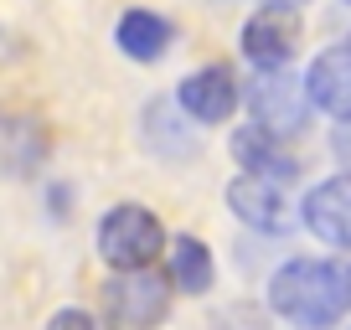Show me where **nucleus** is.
I'll return each mask as SVG.
<instances>
[{"mask_svg":"<svg viewBox=\"0 0 351 330\" xmlns=\"http://www.w3.org/2000/svg\"><path fill=\"white\" fill-rule=\"evenodd\" d=\"M171 47V21H160L155 11H124L119 16V52L134 62H155Z\"/></svg>","mask_w":351,"mask_h":330,"instance_id":"nucleus-11","label":"nucleus"},{"mask_svg":"<svg viewBox=\"0 0 351 330\" xmlns=\"http://www.w3.org/2000/svg\"><path fill=\"white\" fill-rule=\"evenodd\" d=\"M104 305H109V320L119 330H155L171 309V279H160L155 268L119 274L104 289Z\"/></svg>","mask_w":351,"mask_h":330,"instance_id":"nucleus-4","label":"nucleus"},{"mask_svg":"<svg viewBox=\"0 0 351 330\" xmlns=\"http://www.w3.org/2000/svg\"><path fill=\"white\" fill-rule=\"evenodd\" d=\"M263 5H274V11H300L305 0H263Z\"/></svg>","mask_w":351,"mask_h":330,"instance_id":"nucleus-14","label":"nucleus"},{"mask_svg":"<svg viewBox=\"0 0 351 330\" xmlns=\"http://www.w3.org/2000/svg\"><path fill=\"white\" fill-rule=\"evenodd\" d=\"M269 305L300 330H326L351 309V279L346 264H320V258H295L274 274L269 284Z\"/></svg>","mask_w":351,"mask_h":330,"instance_id":"nucleus-1","label":"nucleus"},{"mask_svg":"<svg viewBox=\"0 0 351 330\" xmlns=\"http://www.w3.org/2000/svg\"><path fill=\"white\" fill-rule=\"evenodd\" d=\"M248 103H253V129L274 134V140L305 134V124H310V93L289 73H258L248 88Z\"/></svg>","mask_w":351,"mask_h":330,"instance_id":"nucleus-3","label":"nucleus"},{"mask_svg":"<svg viewBox=\"0 0 351 330\" xmlns=\"http://www.w3.org/2000/svg\"><path fill=\"white\" fill-rule=\"evenodd\" d=\"M341 264H346V279H351V253H346V258H341Z\"/></svg>","mask_w":351,"mask_h":330,"instance_id":"nucleus-15","label":"nucleus"},{"mask_svg":"<svg viewBox=\"0 0 351 330\" xmlns=\"http://www.w3.org/2000/svg\"><path fill=\"white\" fill-rule=\"evenodd\" d=\"M346 5H351V0H346Z\"/></svg>","mask_w":351,"mask_h":330,"instance_id":"nucleus-16","label":"nucleus"},{"mask_svg":"<svg viewBox=\"0 0 351 330\" xmlns=\"http://www.w3.org/2000/svg\"><path fill=\"white\" fill-rule=\"evenodd\" d=\"M232 160L243 165V176H263V181H295V160H289L285 140H274V134H263V129H238L232 134Z\"/></svg>","mask_w":351,"mask_h":330,"instance_id":"nucleus-10","label":"nucleus"},{"mask_svg":"<svg viewBox=\"0 0 351 330\" xmlns=\"http://www.w3.org/2000/svg\"><path fill=\"white\" fill-rule=\"evenodd\" d=\"M47 330H99V325H93L88 309H57V315L47 320Z\"/></svg>","mask_w":351,"mask_h":330,"instance_id":"nucleus-13","label":"nucleus"},{"mask_svg":"<svg viewBox=\"0 0 351 330\" xmlns=\"http://www.w3.org/2000/svg\"><path fill=\"white\" fill-rule=\"evenodd\" d=\"M243 52L258 73H285V62L300 52V11H274L263 5L248 26H243Z\"/></svg>","mask_w":351,"mask_h":330,"instance_id":"nucleus-6","label":"nucleus"},{"mask_svg":"<svg viewBox=\"0 0 351 330\" xmlns=\"http://www.w3.org/2000/svg\"><path fill=\"white\" fill-rule=\"evenodd\" d=\"M171 284L181 289V294H207L212 289V253L197 238L171 242Z\"/></svg>","mask_w":351,"mask_h":330,"instance_id":"nucleus-12","label":"nucleus"},{"mask_svg":"<svg viewBox=\"0 0 351 330\" xmlns=\"http://www.w3.org/2000/svg\"><path fill=\"white\" fill-rule=\"evenodd\" d=\"M228 207L258 232H289L300 222V201L289 196V186L263 176H238L228 186Z\"/></svg>","mask_w":351,"mask_h":330,"instance_id":"nucleus-5","label":"nucleus"},{"mask_svg":"<svg viewBox=\"0 0 351 330\" xmlns=\"http://www.w3.org/2000/svg\"><path fill=\"white\" fill-rule=\"evenodd\" d=\"M305 93L320 114L330 119H351V47H330L310 62L305 73Z\"/></svg>","mask_w":351,"mask_h":330,"instance_id":"nucleus-9","label":"nucleus"},{"mask_svg":"<svg viewBox=\"0 0 351 330\" xmlns=\"http://www.w3.org/2000/svg\"><path fill=\"white\" fill-rule=\"evenodd\" d=\"M181 109L202 124H222L232 109H238V77L232 67L212 62V67H197V73L181 83Z\"/></svg>","mask_w":351,"mask_h":330,"instance_id":"nucleus-8","label":"nucleus"},{"mask_svg":"<svg viewBox=\"0 0 351 330\" xmlns=\"http://www.w3.org/2000/svg\"><path fill=\"white\" fill-rule=\"evenodd\" d=\"M305 227L315 232L320 242H330V248H346L351 253V176H330L320 181L315 191L305 196Z\"/></svg>","mask_w":351,"mask_h":330,"instance_id":"nucleus-7","label":"nucleus"},{"mask_svg":"<svg viewBox=\"0 0 351 330\" xmlns=\"http://www.w3.org/2000/svg\"><path fill=\"white\" fill-rule=\"evenodd\" d=\"M160 248H165L160 222H155L145 207H134V201L114 207L109 217L99 222V253H104V264H109L114 274H134V268H150V258L160 253Z\"/></svg>","mask_w":351,"mask_h":330,"instance_id":"nucleus-2","label":"nucleus"}]
</instances>
